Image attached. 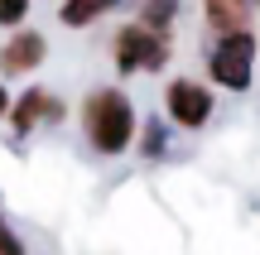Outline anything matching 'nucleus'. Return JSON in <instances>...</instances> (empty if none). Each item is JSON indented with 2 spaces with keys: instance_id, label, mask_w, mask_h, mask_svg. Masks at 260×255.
Returning <instances> with one entry per match:
<instances>
[{
  "instance_id": "f257e3e1",
  "label": "nucleus",
  "mask_w": 260,
  "mask_h": 255,
  "mask_svg": "<svg viewBox=\"0 0 260 255\" xmlns=\"http://www.w3.org/2000/svg\"><path fill=\"white\" fill-rule=\"evenodd\" d=\"M82 135H87V144H92L96 154H125L130 144H135V135H140V116H135V106H130V96L116 92V87L87 92Z\"/></svg>"
},
{
  "instance_id": "f03ea898",
  "label": "nucleus",
  "mask_w": 260,
  "mask_h": 255,
  "mask_svg": "<svg viewBox=\"0 0 260 255\" xmlns=\"http://www.w3.org/2000/svg\"><path fill=\"white\" fill-rule=\"evenodd\" d=\"M255 58H260V39L255 34H232L217 39V48L207 53V77L226 92H246L255 82Z\"/></svg>"
},
{
  "instance_id": "7ed1b4c3",
  "label": "nucleus",
  "mask_w": 260,
  "mask_h": 255,
  "mask_svg": "<svg viewBox=\"0 0 260 255\" xmlns=\"http://www.w3.org/2000/svg\"><path fill=\"white\" fill-rule=\"evenodd\" d=\"M169 53H174V39H159L149 34V29H140L135 19L130 24L116 29L111 39V58H116V72H159V67L169 63Z\"/></svg>"
},
{
  "instance_id": "20e7f679",
  "label": "nucleus",
  "mask_w": 260,
  "mask_h": 255,
  "mask_svg": "<svg viewBox=\"0 0 260 255\" xmlns=\"http://www.w3.org/2000/svg\"><path fill=\"white\" fill-rule=\"evenodd\" d=\"M164 111L174 125H183V130H203L207 121H212V92H207L198 77H174V82L164 87Z\"/></svg>"
},
{
  "instance_id": "39448f33",
  "label": "nucleus",
  "mask_w": 260,
  "mask_h": 255,
  "mask_svg": "<svg viewBox=\"0 0 260 255\" xmlns=\"http://www.w3.org/2000/svg\"><path fill=\"white\" fill-rule=\"evenodd\" d=\"M44 58H48L44 34H34V29H19V34H10L5 44H0V77H24V72H34Z\"/></svg>"
},
{
  "instance_id": "423d86ee",
  "label": "nucleus",
  "mask_w": 260,
  "mask_h": 255,
  "mask_svg": "<svg viewBox=\"0 0 260 255\" xmlns=\"http://www.w3.org/2000/svg\"><path fill=\"white\" fill-rule=\"evenodd\" d=\"M58 116H63V101H58L53 92H44V87H24V96L10 101V130L29 135L39 121H58Z\"/></svg>"
},
{
  "instance_id": "0eeeda50",
  "label": "nucleus",
  "mask_w": 260,
  "mask_h": 255,
  "mask_svg": "<svg viewBox=\"0 0 260 255\" xmlns=\"http://www.w3.org/2000/svg\"><path fill=\"white\" fill-rule=\"evenodd\" d=\"M203 15H207V24L217 29L222 39H232V34H251V10L241 5V0H203Z\"/></svg>"
},
{
  "instance_id": "6e6552de",
  "label": "nucleus",
  "mask_w": 260,
  "mask_h": 255,
  "mask_svg": "<svg viewBox=\"0 0 260 255\" xmlns=\"http://www.w3.org/2000/svg\"><path fill=\"white\" fill-rule=\"evenodd\" d=\"M174 19H178V0H140V10H135V24L159 39L174 34Z\"/></svg>"
},
{
  "instance_id": "1a4fd4ad",
  "label": "nucleus",
  "mask_w": 260,
  "mask_h": 255,
  "mask_svg": "<svg viewBox=\"0 0 260 255\" xmlns=\"http://www.w3.org/2000/svg\"><path fill=\"white\" fill-rule=\"evenodd\" d=\"M121 0H63V10H58V19H63L68 29H87L96 24V19L106 15V10H116Z\"/></svg>"
},
{
  "instance_id": "9d476101",
  "label": "nucleus",
  "mask_w": 260,
  "mask_h": 255,
  "mask_svg": "<svg viewBox=\"0 0 260 255\" xmlns=\"http://www.w3.org/2000/svg\"><path fill=\"white\" fill-rule=\"evenodd\" d=\"M29 15V0H0V29H15Z\"/></svg>"
},
{
  "instance_id": "9b49d317",
  "label": "nucleus",
  "mask_w": 260,
  "mask_h": 255,
  "mask_svg": "<svg viewBox=\"0 0 260 255\" xmlns=\"http://www.w3.org/2000/svg\"><path fill=\"white\" fill-rule=\"evenodd\" d=\"M0 255H24V246H19V236L0 222Z\"/></svg>"
},
{
  "instance_id": "f8f14e48",
  "label": "nucleus",
  "mask_w": 260,
  "mask_h": 255,
  "mask_svg": "<svg viewBox=\"0 0 260 255\" xmlns=\"http://www.w3.org/2000/svg\"><path fill=\"white\" fill-rule=\"evenodd\" d=\"M159 144H164V135H159V130H149V135H145V154H149V159L159 154Z\"/></svg>"
},
{
  "instance_id": "ddd939ff",
  "label": "nucleus",
  "mask_w": 260,
  "mask_h": 255,
  "mask_svg": "<svg viewBox=\"0 0 260 255\" xmlns=\"http://www.w3.org/2000/svg\"><path fill=\"white\" fill-rule=\"evenodd\" d=\"M10 116V92H5V82H0V121Z\"/></svg>"
},
{
  "instance_id": "4468645a",
  "label": "nucleus",
  "mask_w": 260,
  "mask_h": 255,
  "mask_svg": "<svg viewBox=\"0 0 260 255\" xmlns=\"http://www.w3.org/2000/svg\"><path fill=\"white\" fill-rule=\"evenodd\" d=\"M241 5H246V10H255V5H260V0H241Z\"/></svg>"
}]
</instances>
